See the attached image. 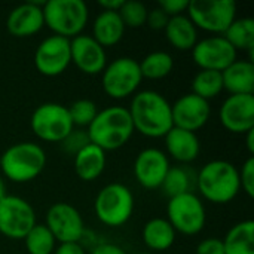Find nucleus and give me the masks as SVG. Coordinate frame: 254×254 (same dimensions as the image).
<instances>
[{
  "label": "nucleus",
  "instance_id": "nucleus-1",
  "mask_svg": "<svg viewBox=\"0 0 254 254\" xmlns=\"http://www.w3.org/2000/svg\"><path fill=\"white\" fill-rule=\"evenodd\" d=\"M134 131L149 138L165 137L174 127L170 101L153 89L140 91L132 95L128 107Z\"/></svg>",
  "mask_w": 254,
  "mask_h": 254
},
{
  "label": "nucleus",
  "instance_id": "nucleus-2",
  "mask_svg": "<svg viewBox=\"0 0 254 254\" xmlns=\"http://www.w3.org/2000/svg\"><path fill=\"white\" fill-rule=\"evenodd\" d=\"M196 189L208 202L229 204L241 190L240 171L229 161H210L196 174Z\"/></svg>",
  "mask_w": 254,
  "mask_h": 254
},
{
  "label": "nucleus",
  "instance_id": "nucleus-3",
  "mask_svg": "<svg viewBox=\"0 0 254 254\" xmlns=\"http://www.w3.org/2000/svg\"><path fill=\"white\" fill-rule=\"evenodd\" d=\"M134 132L129 112L121 106L98 110L95 119L86 129L89 141L104 152L124 147Z\"/></svg>",
  "mask_w": 254,
  "mask_h": 254
},
{
  "label": "nucleus",
  "instance_id": "nucleus-4",
  "mask_svg": "<svg viewBox=\"0 0 254 254\" xmlns=\"http://www.w3.org/2000/svg\"><path fill=\"white\" fill-rule=\"evenodd\" d=\"M46 167L43 147L33 141L9 146L0 156L1 174L13 183H28L37 179Z\"/></svg>",
  "mask_w": 254,
  "mask_h": 254
},
{
  "label": "nucleus",
  "instance_id": "nucleus-5",
  "mask_svg": "<svg viewBox=\"0 0 254 254\" xmlns=\"http://www.w3.org/2000/svg\"><path fill=\"white\" fill-rule=\"evenodd\" d=\"M45 25L55 34L73 39L85 30L89 10L83 0H48L42 6Z\"/></svg>",
  "mask_w": 254,
  "mask_h": 254
},
{
  "label": "nucleus",
  "instance_id": "nucleus-6",
  "mask_svg": "<svg viewBox=\"0 0 254 254\" xmlns=\"http://www.w3.org/2000/svg\"><path fill=\"white\" fill-rule=\"evenodd\" d=\"M135 201L131 189L122 183L106 185L95 196L94 213L109 228L124 226L132 216Z\"/></svg>",
  "mask_w": 254,
  "mask_h": 254
},
{
  "label": "nucleus",
  "instance_id": "nucleus-7",
  "mask_svg": "<svg viewBox=\"0 0 254 254\" xmlns=\"http://www.w3.org/2000/svg\"><path fill=\"white\" fill-rule=\"evenodd\" d=\"M188 16L196 28L222 36L237 18L234 0H190Z\"/></svg>",
  "mask_w": 254,
  "mask_h": 254
},
{
  "label": "nucleus",
  "instance_id": "nucleus-8",
  "mask_svg": "<svg viewBox=\"0 0 254 254\" xmlns=\"http://www.w3.org/2000/svg\"><path fill=\"white\" fill-rule=\"evenodd\" d=\"M167 220L179 234L188 237L198 235L207 223V211L202 199L195 192L170 198Z\"/></svg>",
  "mask_w": 254,
  "mask_h": 254
},
{
  "label": "nucleus",
  "instance_id": "nucleus-9",
  "mask_svg": "<svg viewBox=\"0 0 254 254\" xmlns=\"http://www.w3.org/2000/svg\"><path fill=\"white\" fill-rule=\"evenodd\" d=\"M143 80L138 61L131 57H119L113 60L101 73L103 91L115 100L134 95Z\"/></svg>",
  "mask_w": 254,
  "mask_h": 254
},
{
  "label": "nucleus",
  "instance_id": "nucleus-10",
  "mask_svg": "<svg viewBox=\"0 0 254 254\" xmlns=\"http://www.w3.org/2000/svg\"><path fill=\"white\" fill-rule=\"evenodd\" d=\"M30 127L37 138L48 143H61L74 128L67 107L58 103L37 106L31 115Z\"/></svg>",
  "mask_w": 254,
  "mask_h": 254
},
{
  "label": "nucleus",
  "instance_id": "nucleus-11",
  "mask_svg": "<svg viewBox=\"0 0 254 254\" xmlns=\"http://www.w3.org/2000/svg\"><path fill=\"white\" fill-rule=\"evenodd\" d=\"M36 213L21 196L6 195L0 199V234L9 240H24L36 225Z\"/></svg>",
  "mask_w": 254,
  "mask_h": 254
},
{
  "label": "nucleus",
  "instance_id": "nucleus-12",
  "mask_svg": "<svg viewBox=\"0 0 254 254\" xmlns=\"http://www.w3.org/2000/svg\"><path fill=\"white\" fill-rule=\"evenodd\" d=\"M46 228L54 235L55 241L80 243L85 234V223L82 214L68 202H55L46 211Z\"/></svg>",
  "mask_w": 254,
  "mask_h": 254
},
{
  "label": "nucleus",
  "instance_id": "nucleus-13",
  "mask_svg": "<svg viewBox=\"0 0 254 254\" xmlns=\"http://www.w3.org/2000/svg\"><path fill=\"white\" fill-rule=\"evenodd\" d=\"M70 64V39L52 34L43 39L34 51V67L46 77L63 74Z\"/></svg>",
  "mask_w": 254,
  "mask_h": 254
},
{
  "label": "nucleus",
  "instance_id": "nucleus-14",
  "mask_svg": "<svg viewBox=\"0 0 254 254\" xmlns=\"http://www.w3.org/2000/svg\"><path fill=\"white\" fill-rule=\"evenodd\" d=\"M237 51L223 36H210L198 40L192 49L193 63L201 70L223 71L237 60Z\"/></svg>",
  "mask_w": 254,
  "mask_h": 254
},
{
  "label": "nucleus",
  "instance_id": "nucleus-15",
  "mask_svg": "<svg viewBox=\"0 0 254 254\" xmlns=\"http://www.w3.org/2000/svg\"><path fill=\"white\" fill-rule=\"evenodd\" d=\"M173 125L190 132L201 129L210 119L211 106L210 101L189 92L179 97L171 104Z\"/></svg>",
  "mask_w": 254,
  "mask_h": 254
},
{
  "label": "nucleus",
  "instance_id": "nucleus-16",
  "mask_svg": "<svg viewBox=\"0 0 254 254\" xmlns=\"http://www.w3.org/2000/svg\"><path fill=\"white\" fill-rule=\"evenodd\" d=\"M170 167V159L164 150L147 147L143 149L134 161V176L140 186L153 190L161 188Z\"/></svg>",
  "mask_w": 254,
  "mask_h": 254
},
{
  "label": "nucleus",
  "instance_id": "nucleus-17",
  "mask_svg": "<svg viewBox=\"0 0 254 254\" xmlns=\"http://www.w3.org/2000/svg\"><path fill=\"white\" fill-rule=\"evenodd\" d=\"M70 55L71 63L88 76L101 74L107 65L106 49L92 36L83 33L70 39Z\"/></svg>",
  "mask_w": 254,
  "mask_h": 254
},
{
  "label": "nucleus",
  "instance_id": "nucleus-18",
  "mask_svg": "<svg viewBox=\"0 0 254 254\" xmlns=\"http://www.w3.org/2000/svg\"><path fill=\"white\" fill-rule=\"evenodd\" d=\"M220 122L232 134L254 129V95H229L220 106Z\"/></svg>",
  "mask_w": 254,
  "mask_h": 254
},
{
  "label": "nucleus",
  "instance_id": "nucleus-19",
  "mask_svg": "<svg viewBox=\"0 0 254 254\" xmlns=\"http://www.w3.org/2000/svg\"><path fill=\"white\" fill-rule=\"evenodd\" d=\"M45 1H27L13 7L6 19V28L13 37H31L37 34L43 27V6Z\"/></svg>",
  "mask_w": 254,
  "mask_h": 254
},
{
  "label": "nucleus",
  "instance_id": "nucleus-20",
  "mask_svg": "<svg viewBox=\"0 0 254 254\" xmlns=\"http://www.w3.org/2000/svg\"><path fill=\"white\" fill-rule=\"evenodd\" d=\"M164 138H165L167 156H171L177 162L190 164L199 156L201 143L196 132H190L173 127Z\"/></svg>",
  "mask_w": 254,
  "mask_h": 254
},
{
  "label": "nucleus",
  "instance_id": "nucleus-21",
  "mask_svg": "<svg viewBox=\"0 0 254 254\" xmlns=\"http://www.w3.org/2000/svg\"><path fill=\"white\" fill-rule=\"evenodd\" d=\"M223 89L231 95H253L254 64L252 60H235L222 71Z\"/></svg>",
  "mask_w": 254,
  "mask_h": 254
},
{
  "label": "nucleus",
  "instance_id": "nucleus-22",
  "mask_svg": "<svg viewBox=\"0 0 254 254\" xmlns=\"http://www.w3.org/2000/svg\"><path fill=\"white\" fill-rule=\"evenodd\" d=\"M125 34V25L118 12L101 10L92 24V37L104 49L118 45Z\"/></svg>",
  "mask_w": 254,
  "mask_h": 254
},
{
  "label": "nucleus",
  "instance_id": "nucleus-23",
  "mask_svg": "<svg viewBox=\"0 0 254 254\" xmlns=\"http://www.w3.org/2000/svg\"><path fill=\"white\" fill-rule=\"evenodd\" d=\"M168 43L177 51H192L198 42V28L188 15L171 16L164 28Z\"/></svg>",
  "mask_w": 254,
  "mask_h": 254
},
{
  "label": "nucleus",
  "instance_id": "nucleus-24",
  "mask_svg": "<svg viewBox=\"0 0 254 254\" xmlns=\"http://www.w3.org/2000/svg\"><path fill=\"white\" fill-rule=\"evenodd\" d=\"M106 162V152L89 143L74 155V173L83 182H94L103 174Z\"/></svg>",
  "mask_w": 254,
  "mask_h": 254
},
{
  "label": "nucleus",
  "instance_id": "nucleus-25",
  "mask_svg": "<svg viewBox=\"0 0 254 254\" xmlns=\"http://www.w3.org/2000/svg\"><path fill=\"white\" fill-rule=\"evenodd\" d=\"M177 232L170 225L167 219L155 217L146 222L141 231V240L147 249H150L155 253L165 252L173 247L176 243Z\"/></svg>",
  "mask_w": 254,
  "mask_h": 254
},
{
  "label": "nucleus",
  "instance_id": "nucleus-26",
  "mask_svg": "<svg viewBox=\"0 0 254 254\" xmlns=\"http://www.w3.org/2000/svg\"><path fill=\"white\" fill-rule=\"evenodd\" d=\"M222 243L225 254H254L253 220H243L234 225Z\"/></svg>",
  "mask_w": 254,
  "mask_h": 254
},
{
  "label": "nucleus",
  "instance_id": "nucleus-27",
  "mask_svg": "<svg viewBox=\"0 0 254 254\" xmlns=\"http://www.w3.org/2000/svg\"><path fill=\"white\" fill-rule=\"evenodd\" d=\"M161 189L168 198H174L183 193L195 192L196 189V174L189 168L183 165L170 167Z\"/></svg>",
  "mask_w": 254,
  "mask_h": 254
},
{
  "label": "nucleus",
  "instance_id": "nucleus-28",
  "mask_svg": "<svg viewBox=\"0 0 254 254\" xmlns=\"http://www.w3.org/2000/svg\"><path fill=\"white\" fill-rule=\"evenodd\" d=\"M222 36L234 46L237 52L250 51L252 54L254 49V19L249 16L235 18Z\"/></svg>",
  "mask_w": 254,
  "mask_h": 254
},
{
  "label": "nucleus",
  "instance_id": "nucleus-29",
  "mask_svg": "<svg viewBox=\"0 0 254 254\" xmlns=\"http://www.w3.org/2000/svg\"><path fill=\"white\" fill-rule=\"evenodd\" d=\"M140 71L143 79H150V80H159L167 77L173 68H174V60L171 54L165 51H153L147 54L140 63Z\"/></svg>",
  "mask_w": 254,
  "mask_h": 254
},
{
  "label": "nucleus",
  "instance_id": "nucleus-30",
  "mask_svg": "<svg viewBox=\"0 0 254 254\" xmlns=\"http://www.w3.org/2000/svg\"><path fill=\"white\" fill-rule=\"evenodd\" d=\"M223 91V80L220 71L199 70L192 79V94L210 101Z\"/></svg>",
  "mask_w": 254,
  "mask_h": 254
},
{
  "label": "nucleus",
  "instance_id": "nucleus-31",
  "mask_svg": "<svg viewBox=\"0 0 254 254\" xmlns=\"http://www.w3.org/2000/svg\"><path fill=\"white\" fill-rule=\"evenodd\" d=\"M24 243L28 254H52L57 247V241L45 223H36L24 238Z\"/></svg>",
  "mask_w": 254,
  "mask_h": 254
},
{
  "label": "nucleus",
  "instance_id": "nucleus-32",
  "mask_svg": "<svg viewBox=\"0 0 254 254\" xmlns=\"http://www.w3.org/2000/svg\"><path fill=\"white\" fill-rule=\"evenodd\" d=\"M67 110H68L70 119L73 122V127L74 128L77 127L79 129L88 128L98 113L97 104L88 98L76 100L74 103L70 104V107H67Z\"/></svg>",
  "mask_w": 254,
  "mask_h": 254
},
{
  "label": "nucleus",
  "instance_id": "nucleus-33",
  "mask_svg": "<svg viewBox=\"0 0 254 254\" xmlns=\"http://www.w3.org/2000/svg\"><path fill=\"white\" fill-rule=\"evenodd\" d=\"M118 13L121 16L125 28L127 27H129V28H140V27L146 25L149 9L140 0H125Z\"/></svg>",
  "mask_w": 254,
  "mask_h": 254
},
{
  "label": "nucleus",
  "instance_id": "nucleus-34",
  "mask_svg": "<svg viewBox=\"0 0 254 254\" xmlns=\"http://www.w3.org/2000/svg\"><path fill=\"white\" fill-rule=\"evenodd\" d=\"M89 137L86 134L85 129H71V132L61 141L58 143L61 146V149L67 153L71 155L74 158V155H77L83 147H86L89 144Z\"/></svg>",
  "mask_w": 254,
  "mask_h": 254
},
{
  "label": "nucleus",
  "instance_id": "nucleus-35",
  "mask_svg": "<svg viewBox=\"0 0 254 254\" xmlns=\"http://www.w3.org/2000/svg\"><path fill=\"white\" fill-rule=\"evenodd\" d=\"M240 171V183H241V189L250 196H254V158L250 156L244 164L243 168L238 170Z\"/></svg>",
  "mask_w": 254,
  "mask_h": 254
},
{
  "label": "nucleus",
  "instance_id": "nucleus-36",
  "mask_svg": "<svg viewBox=\"0 0 254 254\" xmlns=\"http://www.w3.org/2000/svg\"><path fill=\"white\" fill-rule=\"evenodd\" d=\"M188 6H189V0H162L158 3V7H161L170 18L177 15H185Z\"/></svg>",
  "mask_w": 254,
  "mask_h": 254
},
{
  "label": "nucleus",
  "instance_id": "nucleus-37",
  "mask_svg": "<svg viewBox=\"0 0 254 254\" xmlns=\"http://www.w3.org/2000/svg\"><path fill=\"white\" fill-rule=\"evenodd\" d=\"M168 19H170V16H168L161 7L156 6V7H153V9L149 10L146 24H147L152 30H164L165 25H167V22H168Z\"/></svg>",
  "mask_w": 254,
  "mask_h": 254
},
{
  "label": "nucleus",
  "instance_id": "nucleus-38",
  "mask_svg": "<svg viewBox=\"0 0 254 254\" xmlns=\"http://www.w3.org/2000/svg\"><path fill=\"white\" fill-rule=\"evenodd\" d=\"M196 254H225L223 243L219 238L202 240L196 247Z\"/></svg>",
  "mask_w": 254,
  "mask_h": 254
},
{
  "label": "nucleus",
  "instance_id": "nucleus-39",
  "mask_svg": "<svg viewBox=\"0 0 254 254\" xmlns=\"http://www.w3.org/2000/svg\"><path fill=\"white\" fill-rule=\"evenodd\" d=\"M52 254H86L80 243H63L55 247Z\"/></svg>",
  "mask_w": 254,
  "mask_h": 254
},
{
  "label": "nucleus",
  "instance_id": "nucleus-40",
  "mask_svg": "<svg viewBox=\"0 0 254 254\" xmlns=\"http://www.w3.org/2000/svg\"><path fill=\"white\" fill-rule=\"evenodd\" d=\"M91 254H127V252L121 246L110 244V243H103V244L95 246L91 250Z\"/></svg>",
  "mask_w": 254,
  "mask_h": 254
},
{
  "label": "nucleus",
  "instance_id": "nucleus-41",
  "mask_svg": "<svg viewBox=\"0 0 254 254\" xmlns=\"http://www.w3.org/2000/svg\"><path fill=\"white\" fill-rule=\"evenodd\" d=\"M125 0H98V6L101 10H110V12H119Z\"/></svg>",
  "mask_w": 254,
  "mask_h": 254
},
{
  "label": "nucleus",
  "instance_id": "nucleus-42",
  "mask_svg": "<svg viewBox=\"0 0 254 254\" xmlns=\"http://www.w3.org/2000/svg\"><path fill=\"white\" fill-rule=\"evenodd\" d=\"M247 149H249V152H250V155H253L254 153V129L252 131H249L247 134Z\"/></svg>",
  "mask_w": 254,
  "mask_h": 254
},
{
  "label": "nucleus",
  "instance_id": "nucleus-43",
  "mask_svg": "<svg viewBox=\"0 0 254 254\" xmlns=\"http://www.w3.org/2000/svg\"><path fill=\"white\" fill-rule=\"evenodd\" d=\"M7 193H6V183H4V179L3 176H0V199L4 198Z\"/></svg>",
  "mask_w": 254,
  "mask_h": 254
},
{
  "label": "nucleus",
  "instance_id": "nucleus-44",
  "mask_svg": "<svg viewBox=\"0 0 254 254\" xmlns=\"http://www.w3.org/2000/svg\"><path fill=\"white\" fill-rule=\"evenodd\" d=\"M137 254H156V253H137Z\"/></svg>",
  "mask_w": 254,
  "mask_h": 254
}]
</instances>
